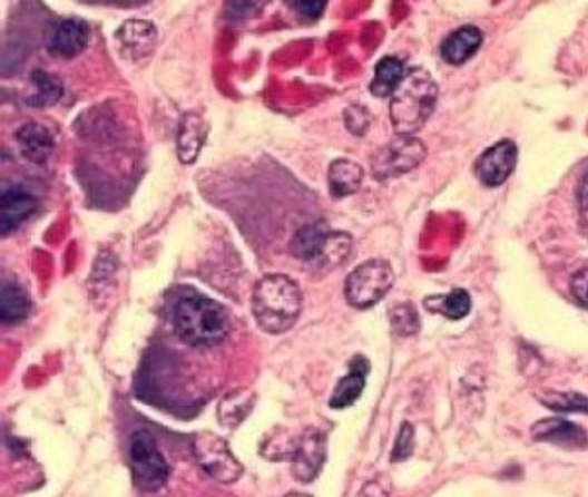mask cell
Masks as SVG:
<instances>
[{"instance_id": "cell-1", "label": "cell", "mask_w": 588, "mask_h": 497, "mask_svg": "<svg viewBox=\"0 0 588 497\" xmlns=\"http://www.w3.org/2000/svg\"><path fill=\"white\" fill-rule=\"evenodd\" d=\"M171 322L176 335L195 348L219 344L229 330L225 308L197 292L176 299Z\"/></svg>"}, {"instance_id": "cell-2", "label": "cell", "mask_w": 588, "mask_h": 497, "mask_svg": "<svg viewBox=\"0 0 588 497\" xmlns=\"http://www.w3.org/2000/svg\"><path fill=\"white\" fill-rule=\"evenodd\" d=\"M439 85L424 68L409 69L390 100V121L395 134L413 137L437 108Z\"/></svg>"}, {"instance_id": "cell-3", "label": "cell", "mask_w": 588, "mask_h": 497, "mask_svg": "<svg viewBox=\"0 0 588 497\" xmlns=\"http://www.w3.org/2000/svg\"><path fill=\"white\" fill-rule=\"evenodd\" d=\"M302 310L297 283L282 273L263 276L253 294V313L264 332L280 335L291 330Z\"/></svg>"}, {"instance_id": "cell-4", "label": "cell", "mask_w": 588, "mask_h": 497, "mask_svg": "<svg viewBox=\"0 0 588 497\" xmlns=\"http://www.w3.org/2000/svg\"><path fill=\"white\" fill-rule=\"evenodd\" d=\"M352 238L344 232H329L323 225H306L295 232L291 253L295 260L314 266L335 269L351 254Z\"/></svg>"}, {"instance_id": "cell-5", "label": "cell", "mask_w": 588, "mask_h": 497, "mask_svg": "<svg viewBox=\"0 0 588 497\" xmlns=\"http://www.w3.org/2000/svg\"><path fill=\"white\" fill-rule=\"evenodd\" d=\"M394 270L385 260H367L345 280V298L351 306L367 310L379 304L394 285Z\"/></svg>"}, {"instance_id": "cell-6", "label": "cell", "mask_w": 588, "mask_h": 497, "mask_svg": "<svg viewBox=\"0 0 588 497\" xmlns=\"http://www.w3.org/2000/svg\"><path fill=\"white\" fill-rule=\"evenodd\" d=\"M427 159V146L416 137L398 135L371 157V173L379 182L413 172Z\"/></svg>"}, {"instance_id": "cell-7", "label": "cell", "mask_w": 588, "mask_h": 497, "mask_svg": "<svg viewBox=\"0 0 588 497\" xmlns=\"http://www.w3.org/2000/svg\"><path fill=\"white\" fill-rule=\"evenodd\" d=\"M130 468L134 483L144 493H156L168 483L169 467L156 440L146 430L130 439Z\"/></svg>"}, {"instance_id": "cell-8", "label": "cell", "mask_w": 588, "mask_h": 497, "mask_svg": "<svg viewBox=\"0 0 588 497\" xmlns=\"http://www.w3.org/2000/svg\"><path fill=\"white\" fill-rule=\"evenodd\" d=\"M194 455L200 468L216 483L229 486L237 483L244 474V468L229 451L226 440L216 433H197L194 440Z\"/></svg>"}, {"instance_id": "cell-9", "label": "cell", "mask_w": 588, "mask_h": 497, "mask_svg": "<svg viewBox=\"0 0 588 497\" xmlns=\"http://www.w3.org/2000/svg\"><path fill=\"white\" fill-rule=\"evenodd\" d=\"M292 474L298 483L310 484L323 470L326 461V436L320 429H306L295 440Z\"/></svg>"}, {"instance_id": "cell-10", "label": "cell", "mask_w": 588, "mask_h": 497, "mask_svg": "<svg viewBox=\"0 0 588 497\" xmlns=\"http://www.w3.org/2000/svg\"><path fill=\"white\" fill-rule=\"evenodd\" d=\"M516 163H518V146L506 138L497 142L496 146L489 147L486 153H481L474 163V173L486 187H501L514 172Z\"/></svg>"}, {"instance_id": "cell-11", "label": "cell", "mask_w": 588, "mask_h": 497, "mask_svg": "<svg viewBox=\"0 0 588 497\" xmlns=\"http://www.w3.org/2000/svg\"><path fill=\"white\" fill-rule=\"evenodd\" d=\"M88 40H90L88 25L78 18L53 21L46 31L47 50L56 58H77L87 49Z\"/></svg>"}, {"instance_id": "cell-12", "label": "cell", "mask_w": 588, "mask_h": 497, "mask_svg": "<svg viewBox=\"0 0 588 497\" xmlns=\"http://www.w3.org/2000/svg\"><path fill=\"white\" fill-rule=\"evenodd\" d=\"M531 437L537 442L555 444L558 448L578 451L588 448V433L581 429L580 425L565 418H546L537 421L531 427Z\"/></svg>"}, {"instance_id": "cell-13", "label": "cell", "mask_w": 588, "mask_h": 497, "mask_svg": "<svg viewBox=\"0 0 588 497\" xmlns=\"http://www.w3.org/2000/svg\"><path fill=\"white\" fill-rule=\"evenodd\" d=\"M39 206V201L35 199L30 192L12 185L4 188L0 197V234L8 237L12 232L20 228Z\"/></svg>"}, {"instance_id": "cell-14", "label": "cell", "mask_w": 588, "mask_h": 497, "mask_svg": "<svg viewBox=\"0 0 588 497\" xmlns=\"http://www.w3.org/2000/svg\"><path fill=\"white\" fill-rule=\"evenodd\" d=\"M116 42L122 56L144 58L150 55L157 42V31L150 21L130 20L116 31Z\"/></svg>"}, {"instance_id": "cell-15", "label": "cell", "mask_w": 588, "mask_h": 497, "mask_svg": "<svg viewBox=\"0 0 588 497\" xmlns=\"http://www.w3.org/2000/svg\"><path fill=\"white\" fill-rule=\"evenodd\" d=\"M16 142L20 147L21 156L33 165H46L52 156L53 142L52 134L40 123H24L20 130L16 131Z\"/></svg>"}, {"instance_id": "cell-16", "label": "cell", "mask_w": 588, "mask_h": 497, "mask_svg": "<svg viewBox=\"0 0 588 497\" xmlns=\"http://www.w3.org/2000/svg\"><path fill=\"white\" fill-rule=\"evenodd\" d=\"M207 134H209V127L197 113H185L180 127H178V138H176V150L184 165L197 162Z\"/></svg>"}, {"instance_id": "cell-17", "label": "cell", "mask_w": 588, "mask_h": 497, "mask_svg": "<svg viewBox=\"0 0 588 497\" xmlns=\"http://www.w3.org/2000/svg\"><path fill=\"white\" fill-rule=\"evenodd\" d=\"M481 42H483V33H481L480 28L473 27V25H464V27L449 33L448 39L443 40L442 47H440V56L449 65H462L477 55Z\"/></svg>"}, {"instance_id": "cell-18", "label": "cell", "mask_w": 588, "mask_h": 497, "mask_svg": "<svg viewBox=\"0 0 588 497\" xmlns=\"http://www.w3.org/2000/svg\"><path fill=\"white\" fill-rule=\"evenodd\" d=\"M367 371H370V363H367L366 358L355 357L351 361L347 376L336 383L332 398H330V408L344 410V408L354 405L363 394Z\"/></svg>"}, {"instance_id": "cell-19", "label": "cell", "mask_w": 588, "mask_h": 497, "mask_svg": "<svg viewBox=\"0 0 588 497\" xmlns=\"http://www.w3.org/2000/svg\"><path fill=\"white\" fill-rule=\"evenodd\" d=\"M408 71L404 61L395 58V56H386V58L380 59L374 66V78L370 85L371 94L374 97H380V99L394 96Z\"/></svg>"}, {"instance_id": "cell-20", "label": "cell", "mask_w": 588, "mask_h": 497, "mask_svg": "<svg viewBox=\"0 0 588 497\" xmlns=\"http://www.w3.org/2000/svg\"><path fill=\"white\" fill-rule=\"evenodd\" d=\"M31 313V299L28 292L16 282L4 283L0 292V320L6 325H18Z\"/></svg>"}, {"instance_id": "cell-21", "label": "cell", "mask_w": 588, "mask_h": 497, "mask_svg": "<svg viewBox=\"0 0 588 497\" xmlns=\"http://www.w3.org/2000/svg\"><path fill=\"white\" fill-rule=\"evenodd\" d=\"M364 172L357 163L349 159H336L330 165L329 185L333 197H347L355 194L363 185Z\"/></svg>"}, {"instance_id": "cell-22", "label": "cell", "mask_w": 588, "mask_h": 497, "mask_svg": "<svg viewBox=\"0 0 588 497\" xmlns=\"http://www.w3.org/2000/svg\"><path fill=\"white\" fill-rule=\"evenodd\" d=\"M254 405H256V396L251 390L229 392L218 406L219 423L226 429H237L238 425L251 415Z\"/></svg>"}, {"instance_id": "cell-23", "label": "cell", "mask_w": 588, "mask_h": 497, "mask_svg": "<svg viewBox=\"0 0 588 497\" xmlns=\"http://www.w3.org/2000/svg\"><path fill=\"white\" fill-rule=\"evenodd\" d=\"M30 80L33 85V94L28 97L27 103L31 108H50L61 100L65 94L61 78L47 74L46 69H35Z\"/></svg>"}, {"instance_id": "cell-24", "label": "cell", "mask_w": 588, "mask_h": 497, "mask_svg": "<svg viewBox=\"0 0 588 497\" xmlns=\"http://www.w3.org/2000/svg\"><path fill=\"white\" fill-rule=\"evenodd\" d=\"M424 308L455 322L470 314L471 298L464 289H454L451 294L432 295V298L424 299Z\"/></svg>"}, {"instance_id": "cell-25", "label": "cell", "mask_w": 588, "mask_h": 497, "mask_svg": "<svg viewBox=\"0 0 588 497\" xmlns=\"http://www.w3.org/2000/svg\"><path fill=\"white\" fill-rule=\"evenodd\" d=\"M540 402L547 406L549 410L556 413H587L588 415V398L578 392H556L549 390L543 396H539Z\"/></svg>"}, {"instance_id": "cell-26", "label": "cell", "mask_w": 588, "mask_h": 497, "mask_svg": "<svg viewBox=\"0 0 588 497\" xmlns=\"http://www.w3.org/2000/svg\"><path fill=\"white\" fill-rule=\"evenodd\" d=\"M390 322L398 335H416L420 332V316H418L416 308L411 303L398 304L390 313Z\"/></svg>"}, {"instance_id": "cell-27", "label": "cell", "mask_w": 588, "mask_h": 497, "mask_svg": "<svg viewBox=\"0 0 588 497\" xmlns=\"http://www.w3.org/2000/svg\"><path fill=\"white\" fill-rule=\"evenodd\" d=\"M344 121L347 130L355 137H363L370 130L371 115L363 106H349L344 111Z\"/></svg>"}, {"instance_id": "cell-28", "label": "cell", "mask_w": 588, "mask_h": 497, "mask_svg": "<svg viewBox=\"0 0 588 497\" xmlns=\"http://www.w3.org/2000/svg\"><path fill=\"white\" fill-rule=\"evenodd\" d=\"M414 449V429L409 423H404L399 430L398 440H395L394 451H392V461L399 464L413 455Z\"/></svg>"}, {"instance_id": "cell-29", "label": "cell", "mask_w": 588, "mask_h": 497, "mask_svg": "<svg viewBox=\"0 0 588 497\" xmlns=\"http://www.w3.org/2000/svg\"><path fill=\"white\" fill-rule=\"evenodd\" d=\"M577 199L581 234L588 238V168L585 169L580 184H578Z\"/></svg>"}, {"instance_id": "cell-30", "label": "cell", "mask_w": 588, "mask_h": 497, "mask_svg": "<svg viewBox=\"0 0 588 497\" xmlns=\"http://www.w3.org/2000/svg\"><path fill=\"white\" fill-rule=\"evenodd\" d=\"M569 291L578 304L588 308V269L575 273L574 279L569 282Z\"/></svg>"}, {"instance_id": "cell-31", "label": "cell", "mask_w": 588, "mask_h": 497, "mask_svg": "<svg viewBox=\"0 0 588 497\" xmlns=\"http://www.w3.org/2000/svg\"><path fill=\"white\" fill-rule=\"evenodd\" d=\"M294 9L304 20L316 21L325 12L326 4L325 2H316V0H304V2H295Z\"/></svg>"}, {"instance_id": "cell-32", "label": "cell", "mask_w": 588, "mask_h": 497, "mask_svg": "<svg viewBox=\"0 0 588 497\" xmlns=\"http://www.w3.org/2000/svg\"><path fill=\"white\" fill-rule=\"evenodd\" d=\"M256 9L257 4H254V2H229V4H226V14L232 20H242V18H248V16L253 14Z\"/></svg>"}, {"instance_id": "cell-33", "label": "cell", "mask_w": 588, "mask_h": 497, "mask_svg": "<svg viewBox=\"0 0 588 497\" xmlns=\"http://www.w3.org/2000/svg\"><path fill=\"white\" fill-rule=\"evenodd\" d=\"M390 486L389 483H383L382 478L371 480L361 490V497H389Z\"/></svg>"}, {"instance_id": "cell-34", "label": "cell", "mask_w": 588, "mask_h": 497, "mask_svg": "<svg viewBox=\"0 0 588 497\" xmlns=\"http://www.w3.org/2000/svg\"><path fill=\"white\" fill-rule=\"evenodd\" d=\"M285 497H311V496H307V494L291 493V494H287V496Z\"/></svg>"}]
</instances>
